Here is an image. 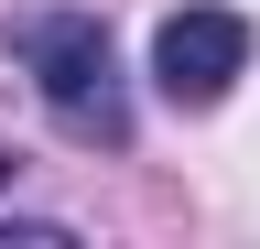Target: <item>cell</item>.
Here are the masks:
<instances>
[{
	"mask_svg": "<svg viewBox=\"0 0 260 249\" xmlns=\"http://www.w3.org/2000/svg\"><path fill=\"white\" fill-rule=\"evenodd\" d=\"M0 184H11V152H0Z\"/></svg>",
	"mask_w": 260,
	"mask_h": 249,
	"instance_id": "3",
	"label": "cell"
},
{
	"mask_svg": "<svg viewBox=\"0 0 260 249\" xmlns=\"http://www.w3.org/2000/svg\"><path fill=\"white\" fill-rule=\"evenodd\" d=\"M239 65H249V22H239V11H174V22L152 33V87H162L174 109H217Z\"/></svg>",
	"mask_w": 260,
	"mask_h": 249,
	"instance_id": "2",
	"label": "cell"
},
{
	"mask_svg": "<svg viewBox=\"0 0 260 249\" xmlns=\"http://www.w3.org/2000/svg\"><path fill=\"white\" fill-rule=\"evenodd\" d=\"M32 87H44V109L65 119L76 141H130V98H119V54H109V22L98 11H22L11 22Z\"/></svg>",
	"mask_w": 260,
	"mask_h": 249,
	"instance_id": "1",
	"label": "cell"
}]
</instances>
